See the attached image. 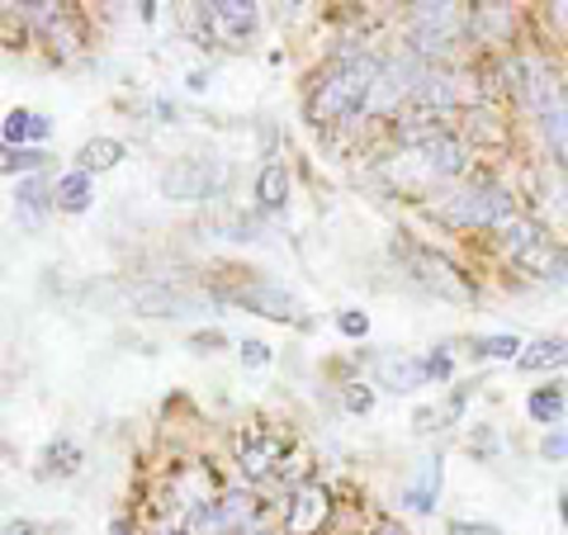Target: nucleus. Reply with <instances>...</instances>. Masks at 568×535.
<instances>
[{"mask_svg": "<svg viewBox=\"0 0 568 535\" xmlns=\"http://www.w3.org/2000/svg\"><path fill=\"white\" fill-rule=\"evenodd\" d=\"M526 413L535 422H545V427H559V417H564V389H535L531 393V403H526Z\"/></svg>", "mask_w": 568, "mask_h": 535, "instance_id": "obj_20", "label": "nucleus"}, {"mask_svg": "<svg viewBox=\"0 0 568 535\" xmlns=\"http://www.w3.org/2000/svg\"><path fill=\"white\" fill-rule=\"evenodd\" d=\"M465 34V10L460 6H413V43L422 57L446 53Z\"/></svg>", "mask_w": 568, "mask_h": 535, "instance_id": "obj_6", "label": "nucleus"}, {"mask_svg": "<svg viewBox=\"0 0 568 535\" xmlns=\"http://www.w3.org/2000/svg\"><path fill=\"white\" fill-rule=\"evenodd\" d=\"M156 535H185V531H156Z\"/></svg>", "mask_w": 568, "mask_h": 535, "instance_id": "obj_38", "label": "nucleus"}, {"mask_svg": "<svg viewBox=\"0 0 568 535\" xmlns=\"http://www.w3.org/2000/svg\"><path fill=\"white\" fill-rule=\"evenodd\" d=\"M218 181H223V171L209 166V162H176L171 171H162V195L195 204V199H209V190Z\"/></svg>", "mask_w": 568, "mask_h": 535, "instance_id": "obj_8", "label": "nucleus"}, {"mask_svg": "<svg viewBox=\"0 0 568 535\" xmlns=\"http://www.w3.org/2000/svg\"><path fill=\"white\" fill-rule=\"evenodd\" d=\"M540 455H545V460H564V455H568V432H549Z\"/></svg>", "mask_w": 568, "mask_h": 535, "instance_id": "obj_29", "label": "nucleus"}, {"mask_svg": "<svg viewBox=\"0 0 568 535\" xmlns=\"http://www.w3.org/2000/svg\"><path fill=\"white\" fill-rule=\"evenodd\" d=\"M379 72H384V62H374V57H341L337 67H331L323 81H318V90H313L308 114L318 119V123L351 119L356 109H365L374 100Z\"/></svg>", "mask_w": 568, "mask_h": 535, "instance_id": "obj_2", "label": "nucleus"}, {"mask_svg": "<svg viewBox=\"0 0 568 535\" xmlns=\"http://www.w3.org/2000/svg\"><path fill=\"white\" fill-rule=\"evenodd\" d=\"M53 133V123H47L43 114H34V109H10L6 114V148H20V143H29V138H43Z\"/></svg>", "mask_w": 568, "mask_h": 535, "instance_id": "obj_16", "label": "nucleus"}, {"mask_svg": "<svg viewBox=\"0 0 568 535\" xmlns=\"http://www.w3.org/2000/svg\"><path fill=\"white\" fill-rule=\"evenodd\" d=\"M413 100H422V105H436V109H446V105H455V81H450L446 72H426Z\"/></svg>", "mask_w": 568, "mask_h": 535, "instance_id": "obj_21", "label": "nucleus"}, {"mask_svg": "<svg viewBox=\"0 0 568 535\" xmlns=\"http://www.w3.org/2000/svg\"><path fill=\"white\" fill-rule=\"evenodd\" d=\"M346 407H351V413H370V407H374V393H370L365 384H351V389H346Z\"/></svg>", "mask_w": 568, "mask_h": 535, "instance_id": "obj_27", "label": "nucleus"}, {"mask_svg": "<svg viewBox=\"0 0 568 535\" xmlns=\"http://www.w3.org/2000/svg\"><path fill=\"white\" fill-rule=\"evenodd\" d=\"M237 304H247L261 318H280V323H298V298L284 294L280 285H247L237 290Z\"/></svg>", "mask_w": 568, "mask_h": 535, "instance_id": "obj_10", "label": "nucleus"}, {"mask_svg": "<svg viewBox=\"0 0 568 535\" xmlns=\"http://www.w3.org/2000/svg\"><path fill=\"white\" fill-rule=\"evenodd\" d=\"M43 204H47V185H43V181H24L20 190H14V214H20L24 223H39V218H43Z\"/></svg>", "mask_w": 568, "mask_h": 535, "instance_id": "obj_22", "label": "nucleus"}, {"mask_svg": "<svg viewBox=\"0 0 568 535\" xmlns=\"http://www.w3.org/2000/svg\"><path fill=\"white\" fill-rule=\"evenodd\" d=\"M426 370H432V380H450V356L446 351L426 356Z\"/></svg>", "mask_w": 568, "mask_h": 535, "instance_id": "obj_31", "label": "nucleus"}, {"mask_svg": "<svg viewBox=\"0 0 568 535\" xmlns=\"http://www.w3.org/2000/svg\"><path fill=\"white\" fill-rule=\"evenodd\" d=\"M507 76L516 81L521 100L531 105V114L540 119V133H545L549 152L568 166V100H564V86L555 81V72H549L545 62H535V57H521V62L507 67Z\"/></svg>", "mask_w": 568, "mask_h": 535, "instance_id": "obj_1", "label": "nucleus"}, {"mask_svg": "<svg viewBox=\"0 0 568 535\" xmlns=\"http://www.w3.org/2000/svg\"><path fill=\"white\" fill-rule=\"evenodd\" d=\"M242 360H247L251 370H265V365H271V346L251 337V341H242Z\"/></svg>", "mask_w": 568, "mask_h": 535, "instance_id": "obj_26", "label": "nucleus"}, {"mask_svg": "<svg viewBox=\"0 0 568 535\" xmlns=\"http://www.w3.org/2000/svg\"><path fill=\"white\" fill-rule=\"evenodd\" d=\"M498 238L502 247H507V256L521 265L526 275L535 280H549V285H564L568 280V261H564V251L549 242V232L545 228H535L531 218H507V223L498 228Z\"/></svg>", "mask_w": 568, "mask_h": 535, "instance_id": "obj_3", "label": "nucleus"}, {"mask_svg": "<svg viewBox=\"0 0 568 535\" xmlns=\"http://www.w3.org/2000/svg\"><path fill=\"white\" fill-rule=\"evenodd\" d=\"M422 162H426V171H436V176H460L469 152H465L460 138H450V133H426L422 138Z\"/></svg>", "mask_w": 568, "mask_h": 535, "instance_id": "obj_11", "label": "nucleus"}, {"mask_svg": "<svg viewBox=\"0 0 568 535\" xmlns=\"http://www.w3.org/2000/svg\"><path fill=\"white\" fill-rule=\"evenodd\" d=\"M440 493V455H426L417 465V474L403 483V507L407 512H432Z\"/></svg>", "mask_w": 568, "mask_h": 535, "instance_id": "obj_12", "label": "nucleus"}, {"mask_svg": "<svg viewBox=\"0 0 568 535\" xmlns=\"http://www.w3.org/2000/svg\"><path fill=\"white\" fill-rule=\"evenodd\" d=\"M440 218L455 228H502L507 218H516V209L502 190H465L440 204Z\"/></svg>", "mask_w": 568, "mask_h": 535, "instance_id": "obj_5", "label": "nucleus"}, {"mask_svg": "<svg viewBox=\"0 0 568 535\" xmlns=\"http://www.w3.org/2000/svg\"><path fill=\"white\" fill-rule=\"evenodd\" d=\"M450 535H498L493 526H479V522H455Z\"/></svg>", "mask_w": 568, "mask_h": 535, "instance_id": "obj_33", "label": "nucleus"}, {"mask_svg": "<svg viewBox=\"0 0 568 535\" xmlns=\"http://www.w3.org/2000/svg\"><path fill=\"white\" fill-rule=\"evenodd\" d=\"M251 535H265V531H251Z\"/></svg>", "mask_w": 568, "mask_h": 535, "instance_id": "obj_39", "label": "nucleus"}, {"mask_svg": "<svg viewBox=\"0 0 568 535\" xmlns=\"http://www.w3.org/2000/svg\"><path fill=\"white\" fill-rule=\"evenodd\" d=\"M6 535H34V526H29V522H10Z\"/></svg>", "mask_w": 568, "mask_h": 535, "instance_id": "obj_35", "label": "nucleus"}, {"mask_svg": "<svg viewBox=\"0 0 568 535\" xmlns=\"http://www.w3.org/2000/svg\"><path fill=\"white\" fill-rule=\"evenodd\" d=\"M337 327H341L346 337H365L370 332V318H365V313H341Z\"/></svg>", "mask_w": 568, "mask_h": 535, "instance_id": "obj_28", "label": "nucleus"}, {"mask_svg": "<svg viewBox=\"0 0 568 535\" xmlns=\"http://www.w3.org/2000/svg\"><path fill=\"white\" fill-rule=\"evenodd\" d=\"M374 535H407V531H403L398 522H379V531H374Z\"/></svg>", "mask_w": 568, "mask_h": 535, "instance_id": "obj_34", "label": "nucleus"}, {"mask_svg": "<svg viewBox=\"0 0 568 535\" xmlns=\"http://www.w3.org/2000/svg\"><path fill=\"white\" fill-rule=\"evenodd\" d=\"M516 365L531 370V374H535V370H559V365H568V337H545V341L526 346Z\"/></svg>", "mask_w": 568, "mask_h": 535, "instance_id": "obj_15", "label": "nucleus"}, {"mask_svg": "<svg viewBox=\"0 0 568 535\" xmlns=\"http://www.w3.org/2000/svg\"><path fill=\"white\" fill-rule=\"evenodd\" d=\"M256 199H261V209H284V199H290V171H284V162H271V166H261V176H256Z\"/></svg>", "mask_w": 568, "mask_h": 535, "instance_id": "obj_17", "label": "nucleus"}, {"mask_svg": "<svg viewBox=\"0 0 568 535\" xmlns=\"http://www.w3.org/2000/svg\"><path fill=\"white\" fill-rule=\"evenodd\" d=\"M559 516H564V526H568V493L559 498Z\"/></svg>", "mask_w": 568, "mask_h": 535, "instance_id": "obj_36", "label": "nucleus"}, {"mask_svg": "<svg viewBox=\"0 0 568 535\" xmlns=\"http://www.w3.org/2000/svg\"><path fill=\"white\" fill-rule=\"evenodd\" d=\"M189 346H195V351H218V346H223V332H199V337H189Z\"/></svg>", "mask_w": 568, "mask_h": 535, "instance_id": "obj_32", "label": "nucleus"}, {"mask_svg": "<svg viewBox=\"0 0 568 535\" xmlns=\"http://www.w3.org/2000/svg\"><path fill=\"white\" fill-rule=\"evenodd\" d=\"M204 14V24H209V39L218 43H247L256 34V6H242V0H214V6H195Z\"/></svg>", "mask_w": 568, "mask_h": 535, "instance_id": "obj_7", "label": "nucleus"}, {"mask_svg": "<svg viewBox=\"0 0 568 535\" xmlns=\"http://www.w3.org/2000/svg\"><path fill=\"white\" fill-rule=\"evenodd\" d=\"M43 465L53 469V474H76V465H81V446L76 440H53L43 455Z\"/></svg>", "mask_w": 568, "mask_h": 535, "instance_id": "obj_23", "label": "nucleus"}, {"mask_svg": "<svg viewBox=\"0 0 568 535\" xmlns=\"http://www.w3.org/2000/svg\"><path fill=\"white\" fill-rule=\"evenodd\" d=\"M469 450H473V455H493V450H498V436L488 432V427H479V432L469 436Z\"/></svg>", "mask_w": 568, "mask_h": 535, "instance_id": "obj_30", "label": "nucleus"}, {"mask_svg": "<svg viewBox=\"0 0 568 535\" xmlns=\"http://www.w3.org/2000/svg\"><path fill=\"white\" fill-rule=\"evenodd\" d=\"M393 256H403V265L413 271L417 285L436 290L440 298H455V304H469V298H473V285L460 271H455L446 256H436V251H426V247H393Z\"/></svg>", "mask_w": 568, "mask_h": 535, "instance_id": "obj_4", "label": "nucleus"}, {"mask_svg": "<svg viewBox=\"0 0 568 535\" xmlns=\"http://www.w3.org/2000/svg\"><path fill=\"white\" fill-rule=\"evenodd\" d=\"M280 455H284V440H280V436H247V440H242V474H247V479L275 474Z\"/></svg>", "mask_w": 568, "mask_h": 535, "instance_id": "obj_14", "label": "nucleus"}, {"mask_svg": "<svg viewBox=\"0 0 568 535\" xmlns=\"http://www.w3.org/2000/svg\"><path fill=\"white\" fill-rule=\"evenodd\" d=\"M76 162H81L86 176H90V171H109L114 162H123V143H114V138H90Z\"/></svg>", "mask_w": 568, "mask_h": 535, "instance_id": "obj_19", "label": "nucleus"}, {"mask_svg": "<svg viewBox=\"0 0 568 535\" xmlns=\"http://www.w3.org/2000/svg\"><path fill=\"white\" fill-rule=\"evenodd\" d=\"M327 512H331L327 488H318V483H304V488H294L290 507H284V526H290V535H313V531H323Z\"/></svg>", "mask_w": 568, "mask_h": 535, "instance_id": "obj_9", "label": "nucleus"}, {"mask_svg": "<svg viewBox=\"0 0 568 535\" xmlns=\"http://www.w3.org/2000/svg\"><path fill=\"white\" fill-rule=\"evenodd\" d=\"M521 351H526V346H521L516 337H479L473 341V356H483V360H521Z\"/></svg>", "mask_w": 568, "mask_h": 535, "instance_id": "obj_24", "label": "nucleus"}, {"mask_svg": "<svg viewBox=\"0 0 568 535\" xmlns=\"http://www.w3.org/2000/svg\"><path fill=\"white\" fill-rule=\"evenodd\" d=\"M432 380V370H426V360H413V356H389L379 360V384L393 389V393H413Z\"/></svg>", "mask_w": 568, "mask_h": 535, "instance_id": "obj_13", "label": "nucleus"}, {"mask_svg": "<svg viewBox=\"0 0 568 535\" xmlns=\"http://www.w3.org/2000/svg\"><path fill=\"white\" fill-rule=\"evenodd\" d=\"M114 535H129V522H114Z\"/></svg>", "mask_w": 568, "mask_h": 535, "instance_id": "obj_37", "label": "nucleus"}, {"mask_svg": "<svg viewBox=\"0 0 568 535\" xmlns=\"http://www.w3.org/2000/svg\"><path fill=\"white\" fill-rule=\"evenodd\" d=\"M53 199H57V209L81 214L90 204V176H86V171H67V176L53 185Z\"/></svg>", "mask_w": 568, "mask_h": 535, "instance_id": "obj_18", "label": "nucleus"}, {"mask_svg": "<svg viewBox=\"0 0 568 535\" xmlns=\"http://www.w3.org/2000/svg\"><path fill=\"white\" fill-rule=\"evenodd\" d=\"M47 162V156L43 152H24V148H6V162H0V166H6V176H20V171H39Z\"/></svg>", "mask_w": 568, "mask_h": 535, "instance_id": "obj_25", "label": "nucleus"}]
</instances>
